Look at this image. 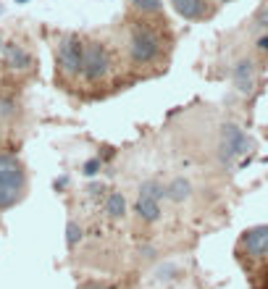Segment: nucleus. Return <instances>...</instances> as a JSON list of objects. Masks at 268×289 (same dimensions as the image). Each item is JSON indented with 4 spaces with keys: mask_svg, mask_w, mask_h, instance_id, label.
I'll use <instances>...</instances> for the list:
<instances>
[{
    "mask_svg": "<svg viewBox=\"0 0 268 289\" xmlns=\"http://www.w3.org/2000/svg\"><path fill=\"white\" fill-rule=\"evenodd\" d=\"M11 116H16V103L0 98V119H11Z\"/></svg>",
    "mask_w": 268,
    "mask_h": 289,
    "instance_id": "a211bd4d",
    "label": "nucleus"
},
{
    "mask_svg": "<svg viewBox=\"0 0 268 289\" xmlns=\"http://www.w3.org/2000/svg\"><path fill=\"white\" fill-rule=\"evenodd\" d=\"M0 13H3V6H0Z\"/></svg>",
    "mask_w": 268,
    "mask_h": 289,
    "instance_id": "a878e982",
    "label": "nucleus"
},
{
    "mask_svg": "<svg viewBox=\"0 0 268 289\" xmlns=\"http://www.w3.org/2000/svg\"><path fill=\"white\" fill-rule=\"evenodd\" d=\"M16 3H18V6H24V3H29V0H16Z\"/></svg>",
    "mask_w": 268,
    "mask_h": 289,
    "instance_id": "5701e85b",
    "label": "nucleus"
},
{
    "mask_svg": "<svg viewBox=\"0 0 268 289\" xmlns=\"http://www.w3.org/2000/svg\"><path fill=\"white\" fill-rule=\"evenodd\" d=\"M87 195L92 197V200H100V197H105V184L103 182H92L87 187Z\"/></svg>",
    "mask_w": 268,
    "mask_h": 289,
    "instance_id": "6ab92c4d",
    "label": "nucleus"
},
{
    "mask_svg": "<svg viewBox=\"0 0 268 289\" xmlns=\"http://www.w3.org/2000/svg\"><path fill=\"white\" fill-rule=\"evenodd\" d=\"M55 61L63 76H79L82 74V61H84V42L76 34L61 37L55 48Z\"/></svg>",
    "mask_w": 268,
    "mask_h": 289,
    "instance_id": "423d86ee",
    "label": "nucleus"
},
{
    "mask_svg": "<svg viewBox=\"0 0 268 289\" xmlns=\"http://www.w3.org/2000/svg\"><path fill=\"white\" fill-rule=\"evenodd\" d=\"M129 3L137 8L140 13H161V11H163V3H161V0H129Z\"/></svg>",
    "mask_w": 268,
    "mask_h": 289,
    "instance_id": "4468645a",
    "label": "nucleus"
},
{
    "mask_svg": "<svg viewBox=\"0 0 268 289\" xmlns=\"http://www.w3.org/2000/svg\"><path fill=\"white\" fill-rule=\"evenodd\" d=\"M0 50H3V37H0Z\"/></svg>",
    "mask_w": 268,
    "mask_h": 289,
    "instance_id": "393cba45",
    "label": "nucleus"
},
{
    "mask_svg": "<svg viewBox=\"0 0 268 289\" xmlns=\"http://www.w3.org/2000/svg\"><path fill=\"white\" fill-rule=\"evenodd\" d=\"M179 274V265H174V263H163L158 271H155V276H158V281H171V279H176Z\"/></svg>",
    "mask_w": 268,
    "mask_h": 289,
    "instance_id": "2eb2a0df",
    "label": "nucleus"
},
{
    "mask_svg": "<svg viewBox=\"0 0 268 289\" xmlns=\"http://www.w3.org/2000/svg\"><path fill=\"white\" fill-rule=\"evenodd\" d=\"M0 53H3V63L8 66V69H13V71H27V69H32V63H34L32 53L24 45H18V42H6Z\"/></svg>",
    "mask_w": 268,
    "mask_h": 289,
    "instance_id": "1a4fd4ad",
    "label": "nucleus"
},
{
    "mask_svg": "<svg viewBox=\"0 0 268 289\" xmlns=\"http://www.w3.org/2000/svg\"><path fill=\"white\" fill-rule=\"evenodd\" d=\"M239 253L247 258H268V226H253L242 234Z\"/></svg>",
    "mask_w": 268,
    "mask_h": 289,
    "instance_id": "6e6552de",
    "label": "nucleus"
},
{
    "mask_svg": "<svg viewBox=\"0 0 268 289\" xmlns=\"http://www.w3.org/2000/svg\"><path fill=\"white\" fill-rule=\"evenodd\" d=\"M258 50H260V53H268V32L258 40Z\"/></svg>",
    "mask_w": 268,
    "mask_h": 289,
    "instance_id": "412c9836",
    "label": "nucleus"
},
{
    "mask_svg": "<svg viewBox=\"0 0 268 289\" xmlns=\"http://www.w3.org/2000/svg\"><path fill=\"white\" fill-rule=\"evenodd\" d=\"M66 184H69V176H61V179H55V182H53V187H55L58 192H61V189H66Z\"/></svg>",
    "mask_w": 268,
    "mask_h": 289,
    "instance_id": "4be33fe9",
    "label": "nucleus"
},
{
    "mask_svg": "<svg viewBox=\"0 0 268 289\" xmlns=\"http://www.w3.org/2000/svg\"><path fill=\"white\" fill-rule=\"evenodd\" d=\"M105 213H108V218H113V221L126 216V197H124V192L105 195Z\"/></svg>",
    "mask_w": 268,
    "mask_h": 289,
    "instance_id": "f8f14e48",
    "label": "nucleus"
},
{
    "mask_svg": "<svg viewBox=\"0 0 268 289\" xmlns=\"http://www.w3.org/2000/svg\"><path fill=\"white\" fill-rule=\"evenodd\" d=\"M100 168H103V158H89V161H84L82 174L87 176V179H92V176H98V174H100Z\"/></svg>",
    "mask_w": 268,
    "mask_h": 289,
    "instance_id": "dca6fc26",
    "label": "nucleus"
},
{
    "mask_svg": "<svg viewBox=\"0 0 268 289\" xmlns=\"http://www.w3.org/2000/svg\"><path fill=\"white\" fill-rule=\"evenodd\" d=\"M174 11L187 18V21H203L210 16V8H208V0H171Z\"/></svg>",
    "mask_w": 268,
    "mask_h": 289,
    "instance_id": "9d476101",
    "label": "nucleus"
},
{
    "mask_svg": "<svg viewBox=\"0 0 268 289\" xmlns=\"http://www.w3.org/2000/svg\"><path fill=\"white\" fill-rule=\"evenodd\" d=\"M163 197H166V184H161L158 179H147V182L140 184L134 210H137V216L145 221V224H155V221H161V216H163L161 200Z\"/></svg>",
    "mask_w": 268,
    "mask_h": 289,
    "instance_id": "20e7f679",
    "label": "nucleus"
},
{
    "mask_svg": "<svg viewBox=\"0 0 268 289\" xmlns=\"http://www.w3.org/2000/svg\"><path fill=\"white\" fill-rule=\"evenodd\" d=\"M232 82L239 95H250L258 84V66L253 58H239L232 66Z\"/></svg>",
    "mask_w": 268,
    "mask_h": 289,
    "instance_id": "0eeeda50",
    "label": "nucleus"
},
{
    "mask_svg": "<svg viewBox=\"0 0 268 289\" xmlns=\"http://www.w3.org/2000/svg\"><path fill=\"white\" fill-rule=\"evenodd\" d=\"M82 289H116V286H110V284H100V281H87V284H82Z\"/></svg>",
    "mask_w": 268,
    "mask_h": 289,
    "instance_id": "aec40b11",
    "label": "nucleus"
},
{
    "mask_svg": "<svg viewBox=\"0 0 268 289\" xmlns=\"http://www.w3.org/2000/svg\"><path fill=\"white\" fill-rule=\"evenodd\" d=\"M253 150V140L242 131V126H237L234 121L221 124V134H218V158L221 163L232 166L234 161H239L242 155H247Z\"/></svg>",
    "mask_w": 268,
    "mask_h": 289,
    "instance_id": "7ed1b4c3",
    "label": "nucleus"
},
{
    "mask_svg": "<svg viewBox=\"0 0 268 289\" xmlns=\"http://www.w3.org/2000/svg\"><path fill=\"white\" fill-rule=\"evenodd\" d=\"M82 237H84V229L76 224V221H69V224H66V244H69V247H76V244L82 242Z\"/></svg>",
    "mask_w": 268,
    "mask_h": 289,
    "instance_id": "ddd939ff",
    "label": "nucleus"
},
{
    "mask_svg": "<svg viewBox=\"0 0 268 289\" xmlns=\"http://www.w3.org/2000/svg\"><path fill=\"white\" fill-rule=\"evenodd\" d=\"M218 3H234V0H218Z\"/></svg>",
    "mask_w": 268,
    "mask_h": 289,
    "instance_id": "b1692460",
    "label": "nucleus"
},
{
    "mask_svg": "<svg viewBox=\"0 0 268 289\" xmlns=\"http://www.w3.org/2000/svg\"><path fill=\"white\" fill-rule=\"evenodd\" d=\"M27 192V171L16 155L0 152V210L21 203Z\"/></svg>",
    "mask_w": 268,
    "mask_h": 289,
    "instance_id": "f257e3e1",
    "label": "nucleus"
},
{
    "mask_svg": "<svg viewBox=\"0 0 268 289\" xmlns=\"http://www.w3.org/2000/svg\"><path fill=\"white\" fill-rule=\"evenodd\" d=\"M126 48H129L131 63L147 66V63H155L161 58L163 42H161V34L155 32L152 27H134L131 34H129V45Z\"/></svg>",
    "mask_w": 268,
    "mask_h": 289,
    "instance_id": "f03ea898",
    "label": "nucleus"
},
{
    "mask_svg": "<svg viewBox=\"0 0 268 289\" xmlns=\"http://www.w3.org/2000/svg\"><path fill=\"white\" fill-rule=\"evenodd\" d=\"M253 24H255L258 29H265V32H268V6H260V8L255 11Z\"/></svg>",
    "mask_w": 268,
    "mask_h": 289,
    "instance_id": "f3484780",
    "label": "nucleus"
},
{
    "mask_svg": "<svg viewBox=\"0 0 268 289\" xmlns=\"http://www.w3.org/2000/svg\"><path fill=\"white\" fill-rule=\"evenodd\" d=\"M189 197H192V184L184 176H174L166 184V200H171V203H184Z\"/></svg>",
    "mask_w": 268,
    "mask_h": 289,
    "instance_id": "9b49d317",
    "label": "nucleus"
},
{
    "mask_svg": "<svg viewBox=\"0 0 268 289\" xmlns=\"http://www.w3.org/2000/svg\"><path fill=\"white\" fill-rule=\"evenodd\" d=\"M110 53L103 42L92 40V42H84V61H82V76L87 82H103L110 74Z\"/></svg>",
    "mask_w": 268,
    "mask_h": 289,
    "instance_id": "39448f33",
    "label": "nucleus"
}]
</instances>
